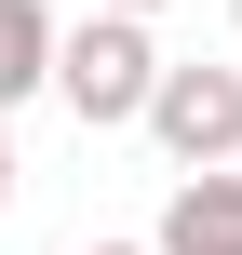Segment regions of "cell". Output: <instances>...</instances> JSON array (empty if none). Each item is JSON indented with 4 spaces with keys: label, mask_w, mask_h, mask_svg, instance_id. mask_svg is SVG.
<instances>
[{
    "label": "cell",
    "mask_w": 242,
    "mask_h": 255,
    "mask_svg": "<svg viewBox=\"0 0 242 255\" xmlns=\"http://www.w3.org/2000/svg\"><path fill=\"white\" fill-rule=\"evenodd\" d=\"M54 94L94 121V134H121V121H148V94H162V40H148V13H121V0H94L67 40H54Z\"/></svg>",
    "instance_id": "cell-1"
},
{
    "label": "cell",
    "mask_w": 242,
    "mask_h": 255,
    "mask_svg": "<svg viewBox=\"0 0 242 255\" xmlns=\"http://www.w3.org/2000/svg\"><path fill=\"white\" fill-rule=\"evenodd\" d=\"M148 134H162L175 161H242V67H162Z\"/></svg>",
    "instance_id": "cell-2"
},
{
    "label": "cell",
    "mask_w": 242,
    "mask_h": 255,
    "mask_svg": "<svg viewBox=\"0 0 242 255\" xmlns=\"http://www.w3.org/2000/svg\"><path fill=\"white\" fill-rule=\"evenodd\" d=\"M162 255H242V175H229V161H189V175H175Z\"/></svg>",
    "instance_id": "cell-3"
},
{
    "label": "cell",
    "mask_w": 242,
    "mask_h": 255,
    "mask_svg": "<svg viewBox=\"0 0 242 255\" xmlns=\"http://www.w3.org/2000/svg\"><path fill=\"white\" fill-rule=\"evenodd\" d=\"M54 40H67V27H54L40 0H0V108H27V94L54 81Z\"/></svg>",
    "instance_id": "cell-4"
},
{
    "label": "cell",
    "mask_w": 242,
    "mask_h": 255,
    "mask_svg": "<svg viewBox=\"0 0 242 255\" xmlns=\"http://www.w3.org/2000/svg\"><path fill=\"white\" fill-rule=\"evenodd\" d=\"M81 255H162V242H81Z\"/></svg>",
    "instance_id": "cell-5"
},
{
    "label": "cell",
    "mask_w": 242,
    "mask_h": 255,
    "mask_svg": "<svg viewBox=\"0 0 242 255\" xmlns=\"http://www.w3.org/2000/svg\"><path fill=\"white\" fill-rule=\"evenodd\" d=\"M0 202H13V134H0Z\"/></svg>",
    "instance_id": "cell-6"
},
{
    "label": "cell",
    "mask_w": 242,
    "mask_h": 255,
    "mask_svg": "<svg viewBox=\"0 0 242 255\" xmlns=\"http://www.w3.org/2000/svg\"><path fill=\"white\" fill-rule=\"evenodd\" d=\"M121 13H162V0H121Z\"/></svg>",
    "instance_id": "cell-7"
}]
</instances>
